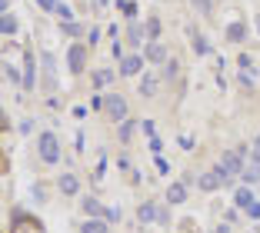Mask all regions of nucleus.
I'll return each instance as SVG.
<instances>
[{"label":"nucleus","instance_id":"nucleus-27","mask_svg":"<svg viewBox=\"0 0 260 233\" xmlns=\"http://www.w3.org/2000/svg\"><path fill=\"white\" fill-rule=\"evenodd\" d=\"M190 4H193V10H197L200 17H210V14H214V0H190Z\"/></svg>","mask_w":260,"mask_h":233},{"label":"nucleus","instance_id":"nucleus-36","mask_svg":"<svg viewBox=\"0 0 260 233\" xmlns=\"http://www.w3.org/2000/svg\"><path fill=\"white\" fill-rule=\"evenodd\" d=\"M164 77H167V80H174V77H177V60H167V67H164Z\"/></svg>","mask_w":260,"mask_h":233},{"label":"nucleus","instance_id":"nucleus-35","mask_svg":"<svg viewBox=\"0 0 260 233\" xmlns=\"http://www.w3.org/2000/svg\"><path fill=\"white\" fill-rule=\"evenodd\" d=\"M150 150H153V157H157V153L164 150V140H160V137H157V134L150 137Z\"/></svg>","mask_w":260,"mask_h":233},{"label":"nucleus","instance_id":"nucleus-6","mask_svg":"<svg viewBox=\"0 0 260 233\" xmlns=\"http://www.w3.org/2000/svg\"><path fill=\"white\" fill-rule=\"evenodd\" d=\"M23 90H34L37 87V60H34V53H23Z\"/></svg>","mask_w":260,"mask_h":233},{"label":"nucleus","instance_id":"nucleus-1","mask_svg":"<svg viewBox=\"0 0 260 233\" xmlns=\"http://www.w3.org/2000/svg\"><path fill=\"white\" fill-rule=\"evenodd\" d=\"M37 153H40V160L50 163V167L60 163V140H57L54 130H44V134L37 137Z\"/></svg>","mask_w":260,"mask_h":233},{"label":"nucleus","instance_id":"nucleus-18","mask_svg":"<svg viewBox=\"0 0 260 233\" xmlns=\"http://www.w3.org/2000/svg\"><path fill=\"white\" fill-rule=\"evenodd\" d=\"M187 200V183L180 180V183H170L167 187V203L170 207H177V203H184Z\"/></svg>","mask_w":260,"mask_h":233},{"label":"nucleus","instance_id":"nucleus-24","mask_svg":"<svg viewBox=\"0 0 260 233\" xmlns=\"http://www.w3.org/2000/svg\"><path fill=\"white\" fill-rule=\"evenodd\" d=\"M240 180L247 183V187H253V183H260V163H250L244 173H240Z\"/></svg>","mask_w":260,"mask_h":233},{"label":"nucleus","instance_id":"nucleus-4","mask_svg":"<svg viewBox=\"0 0 260 233\" xmlns=\"http://www.w3.org/2000/svg\"><path fill=\"white\" fill-rule=\"evenodd\" d=\"M217 167H223V170L234 173V177H240V173L247 170L244 153H240V150H223V153H220V160H217Z\"/></svg>","mask_w":260,"mask_h":233},{"label":"nucleus","instance_id":"nucleus-17","mask_svg":"<svg viewBox=\"0 0 260 233\" xmlns=\"http://www.w3.org/2000/svg\"><path fill=\"white\" fill-rule=\"evenodd\" d=\"M80 233H110V223L104 217H90L80 223Z\"/></svg>","mask_w":260,"mask_h":233},{"label":"nucleus","instance_id":"nucleus-21","mask_svg":"<svg viewBox=\"0 0 260 233\" xmlns=\"http://www.w3.org/2000/svg\"><path fill=\"white\" fill-rule=\"evenodd\" d=\"M110 83H114V70L110 67L93 70V87H97V90H104V87H110Z\"/></svg>","mask_w":260,"mask_h":233},{"label":"nucleus","instance_id":"nucleus-39","mask_svg":"<svg viewBox=\"0 0 260 233\" xmlns=\"http://www.w3.org/2000/svg\"><path fill=\"white\" fill-rule=\"evenodd\" d=\"M97 40H100V30H97V27H90V30H87V44H97Z\"/></svg>","mask_w":260,"mask_h":233},{"label":"nucleus","instance_id":"nucleus-44","mask_svg":"<svg viewBox=\"0 0 260 233\" xmlns=\"http://www.w3.org/2000/svg\"><path fill=\"white\" fill-rule=\"evenodd\" d=\"M257 34H260V14H257Z\"/></svg>","mask_w":260,"mask_h":233},{"label":"nucleus","instance_id":"nucleus-38","mask_svg":"<svg viewBox=\"0 0 260 233\" xmlns=\"http://www.w3.org/2000/svg\"><path fill=\"white\" fill-rule=\"evenodd\" d=\"M244 213H247V217H250V220H260V200H257V203H253V207H247V210H244Z\"/></svg>","mask_w":260,"mask_h":233},{"label":"nucleus","instance_id":"nucleus-34","mask_svg":"<svg viewBox=\"0 0 260 233\" xmlns=\"http://www.w3.org/2000/svg\"><path fill=\"white\" fill-rule=\"evenodd\" d=\"M157 223H164V226L170 223V203H167V207H160V213H157Z\"/></svg>","mask_w":260,"mask_h":233},{"label":"nucleus","instance_id":"nucleus-15","mask_svg":"<svg viewBox=\"0 0 260 233\" xmlns=\"http://www.w3.org/2000/svg\"><path fill=\"white\" fill-rule=\"evenodd\" d=\"M14 220H17V223H14V233H44V230H40V223H37V220H27L20 210L14 213Z\"/></svg>","mask_w":260,"mask_h":233},{"label":"nucleus","instance_id":"nucleus-11","mask_svg":"<svg viewBox=\"0 0 260 233\" xmlns=\"http://www.w3.org/2000/svg\"><path fill=\"white\" fill-rule=\"evenodd\" d=\"M223 37H227L230 44H244V40H247V23L244 20H230L227 30H223Z\"/></svg>","mask_w":260,"mask_h":233},{"label":"nucleus","instance_id":"nucleus-9","mask_svg":"<svg viewBox=\"0 0 260 233\" xmlns=\"http://www.w3.org/2000/svg\"><path fill=\"white\" fill-rule=\"evenodd\" d=\"M57 190H60L63 196H77V193H80V180H77V173H60Z\"/></svg>","mask_w":260,"mask_h":233},{"label":"nucleus","instance_id":"nucleus-23","mask_svg":"<svg viewBox=\"0 0 260 233\" xmlns=\"http://www.w3.org/2000/svg\"><path fill=\"white\" fill-rule=\"evenodd\" d=\"M0 34H4V37H14V34H17L14 14H0Z\"/></svg>","mask_w":260,"mask_h":233},{"label":"nucleus","instance_id":"nucleus-20","mask_svg":"<svg viewBox=\"0 0 260 233\" xmlns=\"http://www.w3.org/2000/svg\"><path fill=\"white\" fill-rule=\"evenodd\" d=\"M80 207H84L87 220H90V217H104V210H107V207H100L97 196H84V200H80Z\"/></svg>","mask_w":260,"mask_h":233},{"label":"nucleus","instance_id":"nucleus-32","mask_svg":"<svg viewBox=\"0 0 260 233\" xmlns=\"http://www.w3.org/2000/svg\"><path fill=\"white\" fill-rule=\"evenodd\" d=\"M250 74H253V70H240V77H237V80L244 83L247 90H250V87H253V77H250Z\"/></svg>","mask_w":260,"mask_h":233},{"label":"nucleus","instance_id":"nucleus-31","mask_svg":"<svg viewBox=\"0 0 260 233\" xmlns=\"http://www.w3.org/2000/svg\"><path fill=\"white\" fill-rule=\"evenodd\" d=\"M57 4H60V0H37V7H40V10H47V14H54Z\"/></svg>","mask_w":260,"mask_h":233},{"label":"nucleus","instance_id":"nucleus-10","mask_svg":"<svg viewBox=\"0 0 260 233\" xmlns=\"http://www.w3.org/2000/svg\"><path fill=\"white\" fill-rule=\"evenodd\" d=\"M157 213H160V203L147 200V203H140V210H137V220H140L144 226H150V223H157Z\"/></svg>","mask_w":260,"mask_h":233},{"label":"nucleus","instance_id":"nucleus-19","mask_svg":"<svg viewBox=\"0 0 260 233\" xmlns=\"http://www.w3.org/2000/svg\"><path fill=\"white\" fill-rule=\"evenodd\" d=\"M127 40H130L134 47H137L140 40H147V23H137V20H130V23H127Z\"/></svg>","mask_w":260,"mask_h":233},{"label":"nucleus","instance_id":"nucleus-13","mask_svg":"<svg viewBox=\"0 0 260 233\" xmlns=\"http://www.w3.org/2000/svg\"><path fill=\"white\" fill-rule=\"evenodd\" d=\"M157 87H160V77H157V74H144V77H140V87H137V90H140V97L150 100L153 93H157Z\"/></svg>","mask_w":260,"mask_h":233},{"label":"nucleus","instance_id":"nucleus-29","mask_svg":"<svg viewBox=\"0 0 260 233\" xmlns=\"http://www.w3.org/2000/svg\"><path fill=\"white\" fill-rule=\"evenodd\" d=\"M54 17H60V20H74V10H70V4H57V10H54Z\"/></svg>","mask_w":260,"mask_h":233},{"label":"nucleus","instance_id":"nucleus-3","mask_svg":"<svg viewBox=\"0 0 260 233\" xmlns=\"http://www.w3.org/2000/svg\"><path fill=\"white\" fill-rule=\"evenodd\" d=\"M87 47L90 44H70V50H67V70L74 77H80L87 67Z\"/></svg>","mask_w":260,"mask_h":233},{"label":"nucleus","instance_id":"nucleus-16","mask_svg":"<svg viewBox=\"0 0 260 233\" xmlns=\"http://www.w3.org/2000/svg\"><path fill=\"white\" fill-rule=\"evenodd\" d=\"M137 127H140V120H130V117H127L123 123H117V140L130 143V140H134V134H137Z\"/></svg>","mask_w":260,"mask_h":233},{"label":"nucleus","instance_id":"nucleus-42","mask_svg":"<svg viewBox=\"0 0 260 233\" xmlns=\"http://www.w3.org/2000/svg\"><path fill=\"white\" fill-rule=\"evenodd\" d=\"M177 143H180L184 150H193V140H190V137H180V140H177Z\"/></svg>","mask_w":260,"mask_h":233},{"label":"nucleus","instance_id":"nucleus-26","mask_svg":"<svg viewBox=\"0 0 260 233\" xmlns=\"http://www.w3.org/2000/svg\"><path fill=\"white\" fill-rule=\"evenodd\" d=\"M117 10H123L127 20H137V4L134 0H117Z\"/></svg>","mask_w":260,"mask_h":233},{"label":"nucleus","instance_id":"nucleus-40","mask_svg":"<svg viewBox=\"0 0 260 233\" xmlns=\"http://www.w3.org/2000/svg\"><path fill=\"white\" fill-rule=\"evenodd\" d=\"M140 130H144L147 137H153V134H157V130H153V123H150V120H140Z\"/></svg>","mask_w":260,"mask_h":233},{"label":"nucleus","instance_id":"nucleus-28","mask_svg":"<svg viewBox=\"0 0 260 233\" xmlns=\"http://www.w3.org/2000/svg\"><path fill=\"white\" fill-rule=\"evenodd\" d=\"M147 40H157L160 37V20H157V17H147Z\"/></svg>","mask_w":260,"mask_h":233},{"label":"nucleus","instance_id":"nucleus-8","mask_svg":"<svg viewBox=\"0 0 260 233\" xmlns=\"http://www.w3.org/2000/svg\"><path fill=\"white\" fill-rule=\"evenodd\" d=\"M40 67H44V87H47V90H57V80H54V70H57L54 53H40Z\"/></svg>","mask_w":260,"mask_h":233},{"label":"nucleus","instance_id":"nucleus-2","mask_svg":"<svg viewBox=\"0 0 260 233\" xmlns=\"http://www.w3.org/2000/svg\"><path fill=\"white\" fill-rule=\"evenodd\" d=\"M104 110H107V117L114 123H123L127 120V97L117 93V90H107L104 93Z\"/></svg>","mask_w":260,"mask_h":233},{"label":"nucleus","instance_id":"nucleus-14","mask_svg":"<svg viewBox=\"0 0 260 233\" xmlns=\"http://www.w3.org/2000/svg\"><path fill=\"white\" fill-rule=\"evenodd\" d=\"M197 187L207 190V193H214V190H220L223 183H220V177H217V170H207V173H200V177H197Z\"/></svg>","mask_w":260,"mask_h":233},{"label":"nucleus","instance_id":"nucleus-22","mask_svg":"<svg viewBox=\"0 0 260 233\" xmlns=\"http://www.w3.org/2000/svg\"><path fill=\"white\" fill-rule=\"evenodd\" d=\"M190 47H193V53H197V57H207V53H210V44H207L204 34H190Z\"/></svg>","mask_w":260,"mask_h":233},{"label":"nucleus","instance_id":"nucleus-5","mask_svg":"<svg viewBox=\"0 0 260 233\" xmlns=\"http://www.w3.org/2000/svg\"><path fill=\"white\" fill-rule=\"evenodd\" d=\"M144 67H147L144 53H127V57L120 60V67H117V74H120V77H137Z\"/></svg>","mask_w":260,"mask_h":233},{"label":"nucleus","instance_id":"nucleus-37","mask_svg":"<svg viewBox=\"0 0 260 233\" xmlns=\"http://www.w3.org/2000/svg\"><path fill=\"white\" fill-rule=\"evenodd\" d=\"M250 157H253V163H260V137L250 143Z\"/></svg>","mask_w":260,"mask_h":233},{"label":"nucleus","instance_id":"nucleus-41","mask_svg":"<svg viewBox=\"0 0 260 233\" xmlns=\"http://www.w3.org/2000/svg\"><path fill=\"white\" fill-rule=\"evenodd\" d=\"M157 170H160V173H167V170H170V163L160 157V153H157Z\"/></svg>","mask_w":260,"mask_h":233},{"label":"nucleus","instance_id":"nucleus-30","mask_svg":"<svg viewBox=\"0 0 260 233\" xmlns=\"http://www.w3.org/2000/svg\"><path fill=\"white\" fill-rule=\"evenodd\" d=\"M104 220H107V223H120V207H107V210H104Z\"/></svg>","mask_w":260,"mask_h":233},{"label":"nucleus","instance_id":"nucleus-33","mask_svg":"<svg viewBox=\"0 0 260 233\" xmlns=\"http://www.w3.org/2000/svg\"><path fill=\"white\" fill-rule=\"evenodd\" d=\"M240 70H253V57H250V53H240Z\"/></svg>","mask_w":260,"mask_h":233},{"label":"nucleus","instance_id":"nucleus-12","mask_svg":"<svg viewBox=\"0 0 260 233\" xmlns=\"http://www.w3.org/2000/svg\"><path fill=\"white\" fill-rule=\"evenodd\" d=\"M253 203H257V196H253V187H237V193H234V207H237V210H247V207H253Z\"/></svg>","mask_w":260,"mask_h":233},{"label":"nucleus","instance_id":"nucleus-7","mask_svg":"<svg viewBox=\"0 0 260 233\" xmlns=\"http://www.w3.org/2000/svg\"><path fill=\"white\" fill-rule=\"evenodd\" d=\"M144 57H147V63H167V47L160 40H147Z\"/></svg>","mask_w":260,"mask_h":233},{"label":"nucleus","instance_id":"nucleus-43","mask_svg":"<svg viewBox=\"0 0 260 233\" xmlns=\"http://www.w3.org/2000/svg\"><path fill=\"white\" fill-rule=\"evenodd\" d=\"M214 233H230V223H220V226H217Z\"/></svg>","mask_w":260,"mask_h":233},{"label":"nucleus","instance_id":"nucleus-25","mask_svg":"<svg viewBox=\"0 0 260 233\" xmlns=\"http://www.w3.org/2000/svg\"><path fill=\"white\" fill-rule=\"evenodd\" d=\"M60 34H63V37H77V34H84V23H77V20H60Z\"/></svg>","mask_w":260,"mask_h":233}]
</instances>
